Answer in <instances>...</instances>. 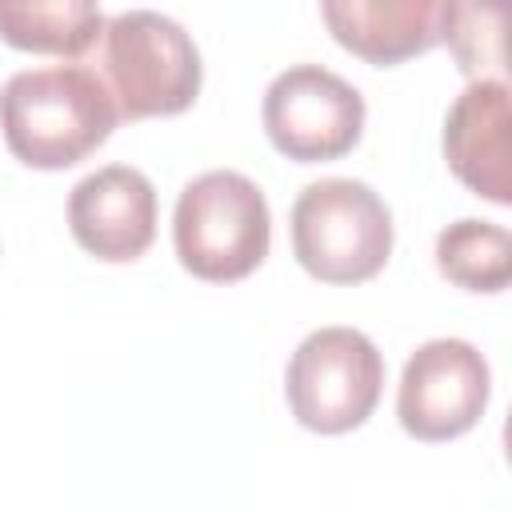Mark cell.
Masks as SVG:
<instances>
[{
	"label": "cell",
	"mask_w": 512,
	"mask_h": 512,
	"mask_svg": "<svg viewBox=\"0 0 512 512\" xmlns=\"http://www.w3.org/2000/svg\"><path fill=\"white\" fill-rule=\"evenodd\" d=\"M512 108L508 84L500 76L472 80L444 116V160L452 176L472 188L480 200L508 208L512 204Z\"/></svg>",
	"instance_id": "9"
},
{
	"label": "cell",
	"mask_w": 512,
	"mask_h": 512,
	"mask_svg": "<svg viewBox=\"0 0 512 512\" xmlns=\"http://www.w3.org/2000/svg\"><path fill=\"white\" fill-rule=\"evenodd\" d=\"M504 24L508 12L496 4H444L440 16V40L452 48L456 68L472 80H484V72H504Z\"/></svg>",
	"instance_id": "13"
},
{
	"label": "cell",
	"mask_w": 512,
	"mask_h": 512,
	"mask_svg": "<svg viewBox=\"0 0 512 512\" xmlns=\"http://www.w3.org/2000/svg\"><path fill=\"white\" fill-rule=\"evenodd\" d=\"M172 244L184 272L208 284L252 276L272 244V212L256 180L212 168L188 180L172 212Z\"/></svg>",
	"instance_id": "2"
},
{
	"label": "cell",
	"mask_w": 512,
	"mask_h": 512,
	"mask_svg": "<svg viewBox=\"0 0 512 512\" xmlns=\"http://www.w3.org/2000/svg\"><path fill=\"white\" fill-rule=\"evenodd\" d=\"M492 396V368L484 352L460 336L424 340L400 372L396 420L424 444L472 432Z\"/></svg>",
	"instance_id": "7"
},
{
	"label": "cell",
	"mask_w": 512,
	"mask_h": 512,
	"mask_svg": "<svg viewBox=\"0 0 512 512\" xmlns=\"http://www.w3.org/2000/svg\"><path fill=\"white\" fill-rule=\"evenodd\" d=\"M320 16L340 48L352 56L392 68L440 44L444 4L436 0H328Z\"/></svg>",
	"instance_id": "10"
},
{
	"label": "cell",
	"mask_w": 512,
	"mask_h": 512,
	"mask_svg": "<svg viewBox=\"0 0 512 512\" xmlns=\"http://www.w3.org/2000/svg\"><path fill=\"white\" fill-rule=\"evenodd\" d=\"M384 392L380 348L348 324L308 332L284 368V396L300 428L340 436L360 428Z\"/></svg>",
	"instance_id": "5"
},
{
	"label": "cell",
	"mask_w": 512,
	"mask_h": 512,
	"mask_svg": "<svg viewBox=\"0 0 512 512\" xmlns=\"http://www.w3.org/2000/svg\"><path fill=\"white\" fill-rule=\"evenodd\" d=\"M100 64L120 120L176 116L196 104L204 64L196 40L164 12L128 8L104 20Z\"/></svg>",
	"instance_id": "4"
},
{
	"label": "cell",
	"mask_w": 512,
	"mask_h": 512,
	"mask_svg": "<svg viewBox=\"0 0 512 512\" xmlns=\"http://www.w3.org/2000/svg\"><path fill=\"white\" fill-rule=\"evenodd\" d=\"M120 112L108 84L84 64L24 68L0 88V132L8 152L40 172H60L92 156Z\"/></svg>",
	"instance_id": "1"
},
{
	"label": "cell",
	"mask_w": 512,
	"mask_h": 512,
	"mask_svg": "<svg viewBox=\"0 0 512 512\" xmlns=\"http://www.w3.org/2000/svg\"><path fill=\"white\" fill-rule=\"evenodd\" d=\"M364 96L324 64H288L264 88L260 120L272 148L296 164L340 160L360 144Z\"/></svg>",
	"instance_id": "6"
},
{
	"label": "cell",
	"mask_w": 512,
	"mask_h": 512,
	"mask_svg": "<svg viewBox=\"0 0 512 512\" xmlns=\"http://www.w3.org/2000/svg\"><path fill=\"white\" fill-rule=\"evenodd\" d=\"M104 32L92 0H0V40L20 52L84 56Z\"/></svg>",
	"instance_id": "11"
},
{
	"label": "cell",
	"mask_w": 512,
	"mask_h": 512,
	"mask_svg": "<svg viewBox=\"0 0 512 512\" xmlns=\"http://www.w3.org/2000/svg\"><path fill=\"white\" fill-rule=\"evenodd\" d=\"M72 240L108 264H128L156 236V188L132 164H104L68 192Z\"/></svg>",
	"instance_id": "8"
},
{
	"label": "cell",
	"mask_w": 512,
	"mask_h": 512,
	"mask_svg": "<svg viewBox=\"0 0 512 512\" xmlns=\"http://www.w3.org/2000/svg\"><path fill=\"white\" fill-rule=\"evenodd\" d=\"M292 256L320 284H364L392 256V212L376 188L352 176H328L292 200Z\"/></svg>",
	"instance_id": "3"
},
{
	"label": "cell",
	"mask_w": 512,
	"mask_h": 512,
	"mask_svg": "<svg viewBox=\"0 0 512 512\" xmlns=\"http://www.w3.org/2000/svg\"><path fill=\"white\" fill-rule=\"evenodd\" d=\"M436 268L464 292H504L512 280V236L492 220H456L436 236Z\"/></svg>",
	"instance_id": "12"
}]
</instances>
